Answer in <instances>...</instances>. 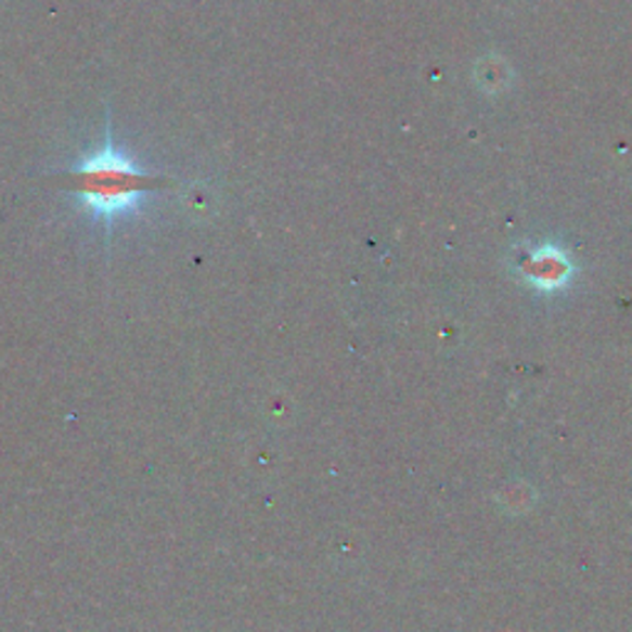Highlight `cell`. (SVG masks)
<instances>
[{"label":"cell","instance_id":"1","mask_svg":"<svg viewBox=\"0 0 632 632\" xmlns=\"http://www.w3.org/2000/svg\"><path fill=\"white\" fill-rule=\"evenodd\" d=\"M52 178L62 189L75 193L79 203L96 220L104 222L106 230L114 225L117 218L137 210L146 195L173 185L171 178L141 171L127 154H121L114 146L109 129H106L104 146L94 156L85 158L77 168L55 173Z\"/></svg>","mask_w":632,"mask_h":632}]
</instances>
